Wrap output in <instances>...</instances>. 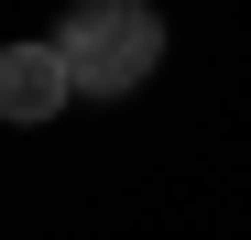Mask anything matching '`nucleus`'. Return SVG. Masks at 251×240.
Returning <instances> with one entry per match:
<instances>
[{
    "label": "nucleus",
    "instance_id": "2",
    "mask_svg": "<svg viewBox=\"0 0 251 240\" xmlns=\"http://www.w3.org/2000/svg\"><path fill=\"white\" fill-rule=\"evenodd\" d=\"M66 98H76V76L55 55V33L44 44H0V120H55Z\"/></svg>",
    "mask_w": 251,
    "mask_h": 240
},
{
    "label": "nucleus",
    "instance_id": "1",
    "mask_svg": "<svg viewBox=\"0 0 251 240\" xmlns=\"http://www.w3.org/2000/svg\"><path fill=\"white\" fill-rule=\"evenodd\" d=\"M55 55L76 76V98H131L164 66V22L142 11V0H76V11L55 22Z\"/></svg>",
    "mask_w": 251,
    "mask_h": 240
}]
</instances>
